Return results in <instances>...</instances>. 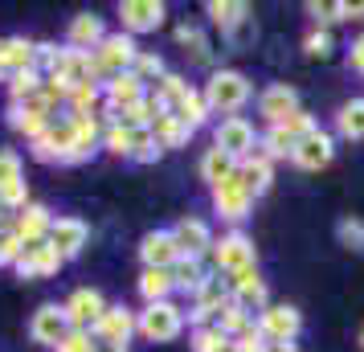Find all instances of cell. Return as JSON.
I'll return each instance as SVG.
<instances>
[{
	"label": "cell",
	"instance_id": "6da1fadb",
	"mask_svg": "<svg viewBox=\"0 0 364 352\" xmlns=\"http://www.w3.org/2000/svg\"><path fill=\"white\" fill-rule=\"evenodd\" d=\"M205 102H209V115H237L242 107L250 102V95H254V86H250V78L242 74V70H217L213 78L205 82Z\"/></svg>",
	"mask_w": 364,
	"mask_h": 352
},
{
	"label": "cell",
	"instance_id": "7a4b0ae2",
	"mask_svg": "<svg viewBox=\"0 0 364 352\" xmlns=\"http://www.w3.org/2000/svg\"><path fill=\"white\" fill-rule=\"evenodd\" d=\"M135 332L144 336V340H151V344H168V340H176V336L184 332V311L172 299L148 303V307L135 316Z\"/></svg>",
	"mask_w": 364,
	"mask_h": 352
},
{
	"label": "cell",
	"instance_id": "3957f363",
	"mask_svg": "<svg viewBox=\"0 0 364 352\" xmlns=\"http://www.w3.org/2000/svg\"><path fill=\"white\" fill-rule=\"evenodd\" d=\"M135 58H139V46H135L132 33H107L102 37V46L95 50V62H99L102 82H111L115 74H127V70L135 66Z\"/></svg>",
	"mask_w": 364,
	"mask_h": 352
},
{
	"label": "cell",
	"instance_id": "277c9868",
	"mask_svg": "<svg viewBox=\"0 0 364 352\" xmlns=\"http://www.w3.org/2000/svg\"><path fill=\"white\" fill-rule=\"evenodd\" d=\"M213 148H221L225 156H233L237 164H242V160H250V156L258 151L254 123H250V119H242V115L221 119V123H217V132H213Z\"/></svg>",
	"mask_w": 364,
	"mask_h": 352
},
{
	"label": "cell",
	"instance_id": "5b68a950",
	"mask_svg": "<svg viewBox=\"0 0 364 352\" xmlns=\"http://www.w3.org/2000/svg\"><path fill=\"white\" fill-rule=\"evenodd\" d=\"M258 332L266 344H295V336L303 332V316L291 303H270L266 311H258Z\"/></svg>",
	"mask_w": 364,
	"mask_h": 352
},
{
	"label": "cell",
	"instance_id": "8992f818",
	"mask_svg": "<svg viewBox=\"0 0 364 352\" xmlns=\"http://www.w3.org/2000/svg\"><path fill=\"white\" fill-rule=\"evenodd\" d=\"M213 267L217 274H237V270L254 267V242L242 230H230L213 242Z\"/></svg>",
	"mask_w": 364,
	"mask_h": 352
},
{
	"label": "cell",
	"instance_id": "52a82bcc",
	"mask_svg": "<svg viewBox=\"0 0 364 352\" xmlns=\"http://www.w3.org/2000/svg\"><path fill=\"white\" fill-rule=\"evenodd\" d=\"M53 107L41 95H33V99H25V102H13L9 107V127L21 135H29V144H33L37 135H46V127L53 123Z\"/></svg>",
	"mask_w": 364,
	"mask_h": 352
},
{
	"label": "cell",
	"instance_id": "ba28073f",
	"mask_svg": "<svg viewBox=\"0 0 364 352\" xmlns=\"http://www.w3.org/2000/svg\"><path fill=\"white\" fill-rule=\"evenodd\" d=\"M230 303H233L230 283H225L221 274H209V279H205V287L193 295V324H197V328H205V324H217V316H221Z\"/></svg>",
	"mask_w": 364,
	"mask_h": 352
},
{
	"label": "cell",
	"instance_id": "9c48e42d",
	"mask_svg": "<svg viewBox=\"0 0 364 352\" xmlns=\"http://www.w3.org/2000/svg\"><path fill=\"white\" fill-rule=\"evenodd\" d=\"M70 148H74V123H70V115L53 119L46 127V135L33 139V156L46 160V164H70Z\"/></svg>",
	"mask_w": 364,
	"mask_h": 352
},
{
	"label": "cell",
	"instance_id": "30bf717a",
	"mask_svg": "<svg viewBox=\"0 0 364 352\" xmlns=\"http://www.w3.org/2000/svg\"><path fill=\"white\" fill-rule=\"evenodd\" d=\"M62 307H66V319H70L74 332H95V324H99L102 311H107V303H102V295L95 287H78Z\"/></svg>",
	"mask_w": 364,
	"mask_h": 352
},
{
	"label": "cell",
	"instance_id": "8fae6325",
	"mask_svg": "<svg viewBox=\"0 0 364 352\" xmlns=\"http://www.w3.org/2000/svg\"><path fill=\"white\" fill-rule=\"evenodd\" d=\"M331 156H336V139H331V132H323V127H315L311 135H303L295 144V156H291V164L303 168V172H319V168L331 164Z\"/></svg>",
	"mask_w": 364,
	"mask_h": 352
},
{
	"label": "cell",
	"instance_id": "7c38bea8",
	"mask_svg": "<svg viewBox=\"0 0 364 352\" xmlns=\"http://www.w3.org/2000/svg\"><path fill=\"white\" fill-rule=\"evenodd\" d=\"M168 9L160 0H123L119 4V21H123V33H156L164 25Z\"/></svg>",
	"mask_w": 364,
	"mask_h": 352
},
{
	"label": "cell",
	"instance_id": "4fadbf2b",
	"mask_svg": "<svg viewBox=\"0 0 364 352\" xmlns=\"http://www.w3.org/2000/svg\"><path fill=\"white\" fill-rule=\"evenodd\" d=\"M225 283H230V295H233L237 307H246V311H266V307H270V295H266V283L258 279V267L225 274Z\"/></svg>",
	"mask_w": 364,
	"mask_h": 352
},
{
	"label": "cell",
	"instance_id": "5bb4252c",
	"mask_svg": "<svg viewBox=\"0 0 364 352\" xmlns=\"http://www.w3.org/2000/svg\"><path fill=\"white\" fill-rule=\"evenodd\" d=\"M172 238L181 246V258H205V254H213V242H217L213 230L200 218H181L172 225Z\"/></svg>",
	"mask_w": 364,
	"mask_h": 352
},
{
	"label": "cell",
	"instance_id": "9a60e30c",
	"mask_svg": "<svg viewBox=\"0 0 364 352\" xmlns=\"http://www.w3.org/2000/svg\"><path fill=\"white\" fill-rule=\"evenodd\" d=\"M213 209L221 213L225 221H242L250 218V209H254V197H250V188L237 181V172H233L230 181H221L213 188Z\"/></svg>",
	"mask_w": 364,
	"mask_h": 352
},
{
	"label": "cell",
	"instance_id": "2e32d148",
	"mask_svg": "<svg viewBox=\"0 0 364 352\" xmlns=\"http://www.w3.org/2000/svg\"><path fill=\"white\" fill-rule=\"evenodd\" d=\"M66 332H70V319H66V307H58V303H41L33 311V319H29V336H33L37 344L58 348Z\"/></svg>",
	"mask_w": 364,
	"mask_h": 352
},
{
	"label": "cell",
	"instance_id": "e0dca14e",
	"mask_svg": "<svg viewBox=\"0 0 364 352\" xmlns=\"http://www.w3.org/2000/svg\"><path fill=\"white\" fill-rule=\"evenodd\" d=\"M62 254L53 250L50 242H33V246H25L17 258V274L21 279H50V274H58L62 270Z\"/></svg>",
	"mask_w": 364,
	"mask_h": 352
},
{
	"label": "cell",
	"instance_id": "ac0fdd59",
	"mask_svg": "<svg viewBox=\"0 0 364 352\" xmlns=\"http://www.w3.org/2000/svg\"><path fill=\"white\" fill-rule=\"evenodd\" d=\"M90 336H95V340H102V344H119V348H127V340L135 336V311H132V307H123V303L107 307Z\"/></svg>",
	"mask_w": 364,
	"mask_h": 352
},
{
	"label": "cell",
	"instance_id": "d6986e66",
	"mask_svg": "<svg viewBox=\"0 0 364 352\" xmlns=\"http://www.w3.org/2000/svg\"><path fill=\"white\" fill-rule=\"evenodd\" d=\"M295 111H303V107H299V90L295 86L274 82V86H266L262 95H258V115H262L270 127L282 123V119H291Z\"/></svg>",
	"mask_w": 364,
	"mask_h": 352
},
{
	"label": "cell",
	"instance_id": "ffe728a7",
	"mask_svg": "<svg viewBox=\"0 0 364 352\" xmlns=\"http://www.w3.org/2000/svg\"><path fill=\"white\" fill-rule=\"evenodd\" d=\"M37 66V46L29 37H0V82H9L13 74Z\"/></svg>",
	"mask_w": 364,
	"mask_h": 352
},
{
	"label": "cell",
	"instance_id": "44dd1931",
	"mask_svg": "<svg viewBox=\"0 0 364 352\" xmlns=\"http://www.w3.org/2000/svg\"><path fill=\"white\" fill-rule=\"evenodd\" d=\"M139 258H144V267H156V270L176 267V262H181V246H176L172 230H151V234L139 242Z\"/></svg>",
	"mask_w": 364,
	"mask_h": 352
},
{
	"label": "cell",
	"instance_id": "7402d4cb",
	"mask_svg": "<svg viewBox=\"0 0 364 352\" xmlns=\"http://www.w3.org/2000/svg\"><path fill=\"white\" fill-rule=\"evenodd\" d=\"M86 238H90V230H86L82 218H53L50 238H46V242H50L62 258H74V254H82Z\"/></svg>",
	"mask_w": 364,
	"mask_h": 352
},
{
	"label": "cell",
	"instance_id": "603a6c76",
	"mask_svg": "<svg viewBox=\"0 0 364 352\" xmlns=\"http://www.w3.org/2000/svg\"><path fill=\"white\" fill-rule=\"evenodd\" d=\"M102 37H107L102 17H95V13H78V17L70 21V29H66V46L70 50H82V53H95L102 46Z\"/></svg>",
	"mask_w": 364,
	"mask_h": 352
},
{
	"label": "cell",
	"instance_id": "cb8c5ba5",
	"mask_svg": "<svg viewBox=\"0 0 364 352\" xmlns=\"http://www.w3.org/2000/svg\"><path fill=\"white\" fill-rule=\"evenodd\" d=\"M102 99H107V107H111V111H123V107H132V102L148 99V86H144L132 70H127V74H115L111 82H102Z\"/></svg>",
	"mask_w": 364,
	"mask_h": 352
},
{
	"label": "cell",
	"instance_id": "d4e9b609",
	"mask_svg": "<svg viewBox=\"0 0 364 352\" xmlns=\"http://www.w3.org/2000/svg\"><path fill=\"white\" fill-rule=\"evenodd\" d=\"M70 123H74V148H70V164H82V160H90L95 151L102 148V127L99 119L90 115H70Z\"/></svg>",
	"mask_w": 364,
	"mask_h": 352
},
{
	"label": "cell",
	"instance_id": "484cf974",
	"mask_svg": "<svg viewBox=\"0 0 364 352\" xmlns=\"http://www.w3.org/2000/svg\"><path fill=\"white\" fill-rule=\"evenodd\" d=\"M50 225H53L50 209L29 201V205L17 213V225H13V230H17V238L25 242V246H33V242H46V238H50Z\"/></svg>",
	"mask_w": 364,
	"mask_h": 352
},
{
	"label": "cell",
	"instance_id": "4316f807",
	"mask_svg": "<svg viewBox=\"0 0 364 352\" xmlns=\"http://www.w3.org/2000/svg\"><path fill=\"white\" fill-rule=\"evenodd\" d=\"M237 181L250 188V197H262V193H270V185H274V164L266 160V156H250V160H242L237 164Z\"/></svg>",
	"mask_w": 364,
	"mask_h": 352
},
{
	"label": "cell",
	"instance_id": "83f0119b",
	"mask_svg": "<svg viewBox=\"0 0 364 352\" xmlns=\"http://www.w3.org/2000/svg\"><path fill=\"white\" fill-rule=\"evenodd\" d=\"M205 13H209V21H213L221 33H233V29H242L250 21V4L246 0H209Z\"/></svg>",
	"mask_w": 364,
	"mask_h": 352
},
{
	"label": "cell",
	"instance_id": "f1b7e54d",
	"mask_svg": "<svg viewBox=\"0 0 364 352\" xmlns=\"http://www.w3.org/2000/svg\"><path fill=\"white\" fill-rule=\"evenodd\" d=\"M233 172H237V160L225 156L221 148H209L200 156V181H209V188H217L221 181H230Z\"/></svg>",
	"mask_w": 364,
	"mask_h": 352
},
{
	"label": "cell",
	"instance_id": "f546056e",
	"mask_svg": "<svg viewBox=\"0 0 364 352\" xmlns=\"http://www.w3.org/2000/svg\"><path fill=\"white\" fill-rule=\"evenodd\" d=\"M151 135H156V144L168 151V148H184V144H188V135H193V127H188V123H181L176 115H156Z\"/></svg>",
	"mask_w": 364,
	"mask_h": 352
},
{
	"label": "cell",
	"instance_id": "4dcf8cb0",
	"mask_svg": "<svg viewBox=\"0 0 364 352\" xmlns=\"http://www.w3.org/2000/svg\"><path fill=\"white\" fill-rule=\"evenodd\" d=\"M172 291H176V279H172V270L144 267V274H139V295H144V299H148V303H164Z\"/></svg>",
	"mask_w": 364,
	"mask_h": 352
},
{
	"label": "cell",
	"instance_id": "1f68e13d",
	"mask_svg": "<svg viewBox=\"0 0 364 352\" xmlns=\"http://www.w3.org/2000/svg\"><path fill=\"white\" fill-rule=\"evenodd\" d=\"M336 132L344 139H364V99H352L336 111Z\"/></svg>",
	"mask_w": 364,
	"mask_h": 352
},
{
	"label": "cell",
	"instance_id": "d6a6232c",
	"mask_svg": "<svg viewBox=\"0 0 364 352\" xmlns=\"http://www.w3.org/2000/svg\"><path fill=\"white\" fill-rule=\"evenodd\" d=\"M172 279H176V291H188V295H197L200 287H205V267H200V258H181L176 267H172Z\"/></svg>",
	"mask_w": 364,
	"mask_h": 352
},
{
	"label": "cell",
	"instance_id": "836d02e7",
	"mask_svg": "<svg viewBox=\"0 0 364 352\" xmlns=\"http://www.w3.org/2000/svg\"><path fill=\"white\" fill-rule=\"evenodd\" d=\"M188 344H193V352H230L233 340L217 324H205V328H193V336H188Z\"/></svg>",
	"mask_w": 364,
	"mask_h": 352
},
{
	"label": "cell",
	"instance_id": "e575fe53",
	"mask_svg": "<svg viewBox=\"0 0 364 352\" xmlns=\"http://www.w3.org/2000/svg\"><path fill=\"white\" fill-rule=\"evenodd\" d=\"M254 324H258V319H254V311H246V307H237V303H230V307H225V311L217 316V328H221V332L230 336V340H237V336H246L250 328H254Z\"/></svg>",
	"mask_w": 364,
	"mask_h": 352
},
{
	"label": "cell",
	"instance_id": "d590c367",
	"mask_svg": "<svg viewBox=\"0 0 364 352\" xmlns=\"http://www.w3.org/2000/svg\"><path fill=\"white\" fill-rule=\"evenodd\" d=\"M172 115L181 119V123H188V127L197 132L200 123L209 119V102H205V95H200V90H188V95H184V99H181V107H176Z\"/></svg>",
	"mask_w": 364,
	"mask_h": 352
},
{
	"label": "cell",
	"instance_id": "8d00e7d4",
	"mask_svg": "<svg viewBox=\"0 0 364 352\" xmlns=\"http://www.w3.org/2000/svg\"><path fill=\"white\" fill-rule=\"evenodd\" d=\"M41 82H46V74L41 70H21V74H13L9 78V95H13V102H25V99H33L37 90H41Z\"/></svg>",
	"mask_w": 364,
	"mask_h": 352
},
{
	"label": "cell",
	"instance_id": "74e56055",
	"mask_svg": "<svg viewBox=\"0 0 364 352\" xmlns=\"http://www.w3.org/2000/svg\"><path fill=\"white\" fill-rule=\"evenodd\" d=\"M160 156H164V148L156 144L151 127H139V132H132V160H139V164H151V160H160Z\"/></svg>",
	"mask_w": 364,
	"mask_h": 352
},
{
	"label": "cell",
	"instance_id": "f35d334b",
	"mask_svg": "<svg viewBox=\"0 0 364 352\" xmlns=\"http://www.w3.org/2000/svg\"><path fill=\"white\" fill-rule=\"evenodd\" d=\"M132 74L139 78V82L148 86V82H160L168 70H164V58L160 53H148V50H139V58H135V66H132Z\"/></svg>",
	"mask_w": 364,
	"mask_h": 352
},
{
	"label": "cell",
	"instance_id": "ab89813d",
	"mask_svg": "<svg viewBox=\"0 0 364 352\" xmlns=\"http://www.w3.org/2000/svg\"><path fill=\"white\" fill-rule=\"evenodd\" d=\"M176 41H181L184 50H193V58H197V62H209V37L200 33L197 25H181V29H176Z\"/></svg>",
	"mask_w": 364,
	"mask_h": 352
},
{
	"label": "cell",
	"instance_id": "60d3db41",
	"mask_svg": "<svg viewBox=\"0 0 364 352\" xmlns=\"http://www.w3.org/2000/svg\"><path fill=\"white\" fill-rule=\"evenodd\" d=\"M336 238H340V246L364 254V221L360 218H344L340 225H336Z\"/></svg>",
	"mask_w": 364,
	"mask_h": 352
},
{
	"label": "cell",
	"instance_id": "b9f144b4",
	"mask_svg": "<svg viewBox=\"0 0 364 352\" xmlns=\"http://www.w3.org/2000/svg\"><path fill=\"white\" fill-rule=\"evenodd\" d=\"M102 148L115 151V156H132V132L119 127V123H107L102 127Z\"/></svg>",
	"mask_w": 364,
	"mask_h": 352
},
{
	"label": "cell",
	"instance_id": "7bdbcfd3",
	"mask_svg": "<svg viewBox=\"0 0 364 352\" xmlns=\"http://www.w3.org/2000/svg\"><path fill=\"white\" fill-rule=\"evenodd\" d=\"M21 172H25V168H21L17 151H0V193H4L9 185H17V181H25Z\"/></svg>",
	"mask_w": 364,
	"mask_h": 352
},
{
	"label": "cell",
	"instance_id": "ee69618b",
	"mask_svg": "<svg viewBox=\"0 0 364 352\" xmlns=\"http://www.w3.org/2000/svg\"><path fill=\"white\" fill-rule=\"evenodd\" d=\"M25 242L17 238V230H0V267H17Z\"/></svg>",
	"mask_w": 364,
	"mask_h": 352
},
{
	"label": "cell",
	"instance_id": "f6af8a7d",
	"mask_svg": "<svg viewBox=\"0 0 364 352\" xmlns=\"http://www.w3.org/2000/svg\"><path fill=\"white\" fill-rule=\"evenodd\" d=\"M274 127H282V132L291 135V139H303V135H311L315 127H319V123H315V119L307 115V111H295L291 119H282V123H274Z\"/></svg>",
	"mask_w": 364,
	"mask_h": 352
},
{
	"label": "cell",
	"instance_id": "bcb514c9",
	"mask_svg": "<svg viewBox=\"0 0 364 352\" xmlns=\"http://www.w3.org/2000/svg\"><path fill=\"white\" fill-rule=\"evenodd\" d=\"M303 50L311 53V58H331V50H336V41H331L328 29H311V33L303 37Z\"/></svg>",
	"mask_w": 364,
	"mask_h": 352
},
{
	"label": "cell",
	"instance_id": "7dc6e473",
	"mask_svg": "<svg viewBox=\"0 0 364 352\" xmlns=\"http://www.w3.org/2000/svg\"><path fill=\"white\" fill-rule=\"evenodd\" d=\"M307 17L315 21V29H328V25L340 21V4H328V0L319 4V0H311V4H307Z\"/></svg>",
	"mask_w": 364,
	"mask_h": 352
},
{
	"label": "cell",
	"instance_id": "c3c4849f",
	"mask_svg": "<svg viewBox=\"0 0 364 352\" xmlns=\"http://www.w3.org/2000/svg\"><path fill=\"white\" fill-rule=\"evenodd\" d=\"M90 344H95V336H90V332H74V328H70V332L62 336V344H58L53 352H90Z\"/></svg>",
	"mask_w": 364,
	"mask_h": 352
},
{
	"label": "cell",
	"instance_id": "681fc988",
	"mask_svg": "<svg viewBox=\"0 0 364 352\" xmlns=\"http://www.w3.org/2000/svg\"><path fill=\"white\" fill-rule=\"evenodd\" d=\"M348 66L356 70V74H364V33L348 46Z\"/></svg>",
	"mask_w": 364,
	"mask_h": 352
},
{
	"label": "cell",
	"instance_id": "f907efd6",
	"mask_svg": "<svg viewBox=\"0 0 364 352\" xmlns=\"http://www.w3.org/2000/svg\"><path fill=\"white\" fill-rule=\"evenodd\" d=\"M340 21H364V0L360 4H340Z\"/></svg>",
	"mask_w": 364,
	"mask_h": 352
},
{
	"label": "cell",
	"instance_id": "816d5d0a",
	"mask_svg": "<svg viewBox=\"0 0 364 352\" xmlns=\"http://www.w3.org/2000/svg\"><path fill=\"white\" fill-rule=\"evenodd\" d=\"M90 352H127V348H119V344H102V340H95V344H90Z\"/></svg>",
	"mask_w": 364,
	"mask_h": 352
},
{
	"label": "cell",
	"instance_id": "f5cc1de1",
	"mask_svg": "<svg viewBox=\"0 0 364 352\" xmlns=\"http://www.w3.org/2000/svg\"><path fill=\"white\" fill-rule=\"evenodd\" d=\"M262 352H299V348H295V344H266Z\"/></svg>",
	"mask_w": 364,
	"mask_h": 352
},
{
	"label": "cell",
	"instance_id": "db71d44e",
	"mask_svg": "<svg viewBox=\"0 0 364 352\" xmlns=\"http://www.w3.org/2000/svg\"><path fill=\"white\" fill-rule=\"evenodd\" d=\"M360 348H364V328H360Z\"/></svg>",
	"mask_w": 364,
	"mask_h": 352
},
{
	"label": "cell",
	"instance_id": "11a10c76",
	"mask_svg": "<svg viewBox=\"0 0 364 352\" xmlns=\"http://www.w3.org/2000/svg\"><path fill=\"white\" fill-rule=\"evenodd\" d=\"M230 352H237V348H230Z\"/></svg>",
	"mask_w": 364,
	"mask_h": 352
},
{
	"label": "cell",
	"instance_id": "9f6ffc18",
	"mask_svg": "<svg viewBox=\"0 0 364 352\" xmlns=\"http://www.w3.org/2000/svg\"><path fill=\"white\" fill-rule=\"evenodd\" d=\"M0 213H4V209H0Z\"/></svg>",
	"mask_w": 364,
	"mask_h": 352
}]
</instances>
